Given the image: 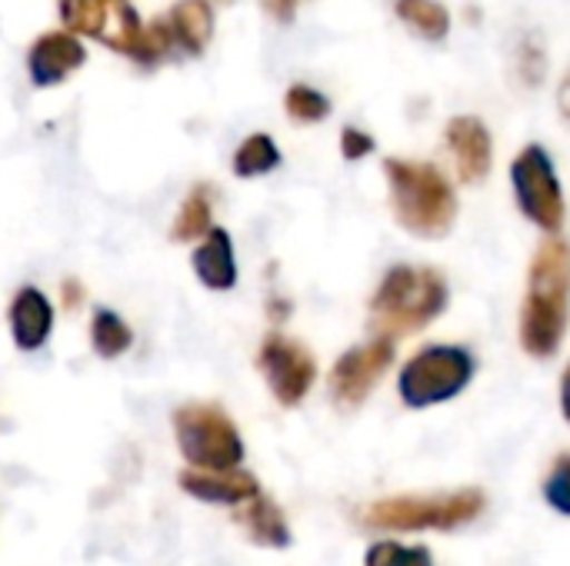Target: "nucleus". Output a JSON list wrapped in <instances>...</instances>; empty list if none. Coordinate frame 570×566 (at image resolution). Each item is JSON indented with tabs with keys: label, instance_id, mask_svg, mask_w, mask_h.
<instances>
[{
	"label": "nucleus",
	"instance_id": "nucleus-23",
	"mask_svg": "<svg viewBox=\"0 0 570 566\" xmlns=\"http://www.w3.org/2000/svg\"><path fill=\"white\" fill-rule=\"evenodd\" d=\"M367 566H434V557L428 547H404V544H394V540H384V544H374L367 550Z\"/></svg>",
	"mask_w": 570,
	"mask_h": 566
},
{
	"label": "nucleus",
	"instance_id": "nucleus-12",
	"mask_svg": "<svg viewBox=\"0 0 570 566\" xmlns=\"http://www.w3.org/2000/svg\"><path fill=\"white\" fill-rule=\"evenodd\" d=\"M180 490L200 504H217V507H244L261 494V484L254 474L234 467V470H200L190 467L177 477Z\"/></svg>",
	"mask_w": 570,
	"mask_h": 566
},
{
	"label": "nucleus",
	"instance_id": "nucleus-25",
	"mask_svg": "<svg viewBox=\"0 0 570 566\" xmlns=\"http://www.w3.org/2000/svg\"><path fill=\"white\" fill-rule=\"evenodd\" d=\"M374 150H377L374 133H367V130H361V127H354V123L341 127V157H344L347 163H361V160L371 157Z\"/></svg>",
	"mask_w": 570,
	"mask_h": 566
},
{
	"label": "nucleus",
	"instance_id": "nucleus-6",
	"mask_svg": "<svg viewBox=\"0 0 570 566\" xmlns=\"http://www.w3.org/2000/svg\"><path fill=\"white\" fill-rule=\"evenodd\" d=\"M180 457L200 470H234L244 464V437L217 404H184L174 410Z\"/></svg>",
	"mask_w": 570,
	"mask_h": 566
},
{
	"label": "nucleus",
	"instance_id": "nucleus-24",
	"mask_svg": "<svg viewBox=\"0 0 570 566\" xmlns=\"http://www.w3.org/2000/svg\"><path fill=\"white\" fill-rule=\"evenodd\" d=\"M544 500L558 510L570 517V454H561L544 480Z\"/></svg>",
	"mask_w": 570,
	"mask_h": 566
},
{
	"label": "nucleus",
	"instance_id": "nucleus-17",
	"mask_svg": "<svg viewBox=\"0 0 570 566\" xmlns=\"http://www.w3.org/2000/svg\"><path fill=\"white\" fill-rule=\"evenodd\" d=\"M397 20L428 43H444L451 37V10L441 0H394Z\"/></svg>",
	"mask_w": 570,
	"mask_h": 566
},
{
	"label": "nucleus",
	"instance_id": "nucleus-28",
	"mask_svg": "<svg viewBox=\"0 0 570 566\" xmlns=\"http://www.w3.org/2000/svg\"><path fill=\"white\" fill-rule=\"evenodd\" d=\"M80 304H83V284H77L73 277H67V280H63V307L73 310V307H80Z\"/></svg>",
	"mask_w": 570,
	"mask_h": 566
},
{
	"label": "nucleus",
	"instance_id": "nucleus-9",
	"mask_svg": "<svg viewBox=\"0 0 570 566\" xmlns=\"http://www.w3.org/2000/svg\"><path fill=\"white\" fill-rule=\"evenodd\" d=\"M397 360V340L387 337H371L361 347H351L337 357V364L331 367V400L341 410H357L374 387L381 384V377L394 367Z\"/></svg>",
	"mask_w": 570,
	"mask_h": 566
},
{
	"label": "nucleus",
	"instance_id": "nucleus-7",
	"mask_svg": "<svg viewBox=\"0 0 570 566\" xmlns=\"http://www.w3.org/2000/svg\"><path fill=\"white\" fill-rule=\"evenodd\" d=\"M484 494L481 490H458L444 497H394L367 507V527L384 530H454L481 517Z\"/></svg>",
	"mask_w": 570,
	"mask_h": 566
},
{
	"label": "nucleus",
	"instance_id": "nucleus-14",
	"mask_svg": "<svg viewBox=\"0 0 570 566\" xmlns=\"http://www.w3.org/2000/svg\"><path fill=\"white\" fill-rule=\"evenodd\" d=\"M190 267L197 274V280L207 287V290H217V294H227L237 287V254H234V237L227 227H210L194 257H190Z\"/></svg>",
	"mask_w": 570,
	"mask_h": 566
},
{
	"label": "nucleus",
	"instance_id": "nucleus-2",
	"mask_svg": "<svg viewBox=\"0 0 570 566\" xmlns=\"http://www.w3.org/2000/svg\"><path fill=\"white\" fill-rule=\"evenodd\" d=\"M451 304V284L438 267L394 264L371 294L367 320L374 337L404 340L431 327Z\"/></svg>",
	"mask_w": 570,
	"mask_h": 566
},
{
	"label": "nucleus",
	"instance_id": "nucleus-5",
	"mask_svg": "<svg viewBox=\"0 0 570 566\" xmlns=\"http://www.w3.org/2000/svg\"><path fill=\"white\" fill-rule=\"evenodd\" d=\"M511 190L521 217L538 227L544 237H558L568 224V197L558 177L554 157L544 143H528L511 160Z\"/></svg>",
	"mask_w": 570,
	"mask_h": 566
},
{
	"label": "nucleus",
	"instance_id": "nucleus-29",
	"mask_svg": "<svg viewBox=\"0 0 570 566\" xmlns=\"http://www.w3.org/2000/svg\"><path fill=\"white\" fill-rule=\"evenodd\" d=\"M558 113H561V120H568L570 123V70L561 77V83H558Z\"/></svg>",
	"mask_w": 570,
	"mask_h": 566
},
{
	"label": "nucleus",
	"instance_id": "nucleus-15",
	"mask_svg": "<svg viewBox=\"0 0 570 566\" xmlns=\"http://www.w3.org/2000/svg\"><path fill=\"white\" fill-rule=\"evenodd\" d=\"M164 23L170 30L177 53L200 57L214 37V7H210V0H177L164 13Z\"/></svg>",
	"mask_w": 570,
	"mask_h": 566
},
{
	"label": "nucleus",
	"instance_id": "nucleus-10",
	"mask_svg": "<svg viewBox=\"0 0 570 566\" xmlns=\"http://www.w3.org/2000/svg\"><path fill=\"white\" fill-rule=\"evenodd\" d=\"M444 147L461 183L478 187L488 180L494 167V133L478 113H454L444 127Z\"/></svg>",
	"mask_w": 570,
	"mask_h": 566
},
{
	"label": "nucleus",
	"instance_id": "nucleus-8",
	"mask_svg": "<svg viewBox=\"0 0 570 566\" xmlns=\"http://www.w3.org/2000/svg\"><path fill=\"white\" fill-rule=\"evenodd\" d=\"M257 370L267 380V390L274 394V400L281 407L304 404V397L314 390V380H317L314 354L301 340H294L287 334H277V330L261 340Z\"/></svg>",
	"mask_w": 570,
	"mask_h": 566
},
{
	"label": "nucleus",
	"instance_id": "nucleus-19",
	"mask_svg": "<svg viewBox=\"0 0 570 566\" xmlns=\"http://www.w3.org/2000/svg\"><path fill=\"white\" fill-rule=\"evenodd\" d=\"M60 23L77 37H94L104 43L110 20H114V0H57Z\"/></svg>",
	"mask_w": 570,
	"mask_h": 566
},
{
	"label": "nucleus",
	"instance_id": "nucleus-20",
	"mask_svg": "<svg viewBox=\"0 0 570 566\" xmlns=\"http://www.w3.org/2000/svg\"><path fill=\"white\" fill-rule=\"evenodd\" d=\"M210 227H214V197H210V187H194L187 193V200L180 203L177 217H174L170 240L174 244H190V240H200Z\"/></svg>",
	"mask_w": 570,
	"mask_h": 566
},
{
	"label": "nucleus",
	"instance_id": "nucleus-3",
	"mask_svg": "<svg viewBox=\"0 0 570 566\" xmlns=\"http://www.w3.org/2000/svg\"><path fill=\"white\" fill-rule=\"evenodd\" d=\"M384 177H387V203L401 230L424 240H441L454 230L458 190L438 163L387 157Z\"/></svg>",
	"mask_w": 570,
	"mask_h": 566
},
{
	"label": "nucleus",
	"instance_id": "nucleus-21",
	"mask_svg": "<svg viewBox=\"0 0 570 566\" xmlns=\"http://www.w3.org/2000/svg\"><path fill=\"white\" fill-rule=\"evenodd\" d=\"M134 344V330L127 327V320L110 310V307H97L90 317V347L97 357L104 360H117L130 350Z\"/></svg>",
	"mask_w": 570,
	"mask_h": 566
},
{
	"label": "nucleus",
	"instance_id": "nucleus-13",
	"mask_svg": "<svg viewBox=\"0 0 570 566\" xmlns=\"http://www.w3.org/2000/svg\"><path fill=\"white\" fill-rule=\"evenodd\" d=\"M7 320H10V337L17 344V350L23 354H37L50 334H53V307H50V297L37 287H20L10 300V310H7Z\"/></svg>",
	"mask_w": 570,
	"mask_h": 566
},
{
	"label": "nucleus",
	"instance_id": "nucleus-11",
	"mask_svg": "<svg viewBox=\"0 0 570 566\" xmlns=\"http://www.w3.org/2000/svg\"><path fill=\"white\" fill-rule=\"evenodd\" d=\"M83 63H87V47L70 30L40 33L27 50V73L33 87H57Z\"/></svg>",
	"mask_w": 570,
	"mask_h": 566
},
{
	"label": "nucleus",
	"instance_id": "nucleus-4",
	"mask_svg": "<svg viewBox=\"0 0 570 566\" xmlns=\"http://www.w3.org/2000/svg\"><path fill=\"white\" fill-rule=\"evenodd\" d=\"M478 374V357L461 344L421 347L397 374V394L404 407L428 410L461 397Z\"/></svg>",
	"mask_w": 570,
	"mask_h": 566
},
{
	"label": "nucleus",
	"instance_id": "nucleus-16",
	"mask_svg": "<svg viewBox=\"0 0 570 566\" xmlns=\"http://www.w3.org/2000/svg\"><path fill=\"white\" fill-rule=\"evenodd\" d=\"M237 524H240L244 534H247L254 544H261V547L281 550V547L291 544V527H287L284 510H281L271 497H264V494H257L254 500L244 504V510L237 514Z\"/></svg>",
	"mask_w": 570,
	"mask_h": 566
},
{
	"label": "nucleus",
	"instance_id": "nucleus-30",
	"mask_svg": "<svg viewBox=\"0 0 570 566\" xmlns=\"http://www.w3.org/2000/svg\"><path fill=\"white\" fill-rule=\"evenodd\" d=\"M561 414H564V420L570 424V364L564 367V374H561Z\"/></svg>",
	"mask_w": 570,
	"mask_h": 566
},
{
	"label": "nucleus",
	"instance_id": "nucleus-26",
	"mask_svg": "<svg viewBox=\"0 0 570 566\" xmlns=\"http://www.w3.org/2000/svg\"><path fill=\"white\" fill-rule=\"evenodd\" d=\"M548 70V60H544V47H538V40H528L521 47V77L528 80V87H538L541 77Z\"/></svg>",
	"mask_w": 570,
	"mask_h": 566
},
{
	"label": "nucleus",
	"instance_id": "nucleus-27",
	"mask_svg": "<svg viewBox=\"0 0 570 566\" xmlns=\"http://www.w3.org/2000/svg\"><path fill=\"white\" fill-rule=\"evenodd\" d=\"M301 3H304V0H261V7L267 10V17L277 20V23H294Z\"/></svg>",
	"mask_w": 570,
	"mask_h": 566
},
{
	"label": "nucleus",
	"instance_id": "nucleus-22",
	"mask_svg": "<svg viewBox=\"0 0 570 566\" xmlns=\"http://www.w3.org/2000/svg\"><path fill=\"white\" fill-rule=\"evenodd\" d=\"M284 110H287V117H291L294 123L311 127V123L327 120L331 110H334V103H331V97H327L324 90H317L314 83H291L287 93H284Z\"/></svg>",
	"mask_w": 570,
	"mask_h": 566
},
{
	"label": "nucleus",
	"instance_id": "nucleus-1",
	"mask_svg": "<svg viewBox=\"0 0 570 566\" xmlns=\"http://www.w3.org/2000/svg\"><path fill=\"white\" fill-rule=\"evenodd\" d=\"M570 327V244L558 234L548 237L528 267L518 337L528 357L551 360L564 347Z\"/></svg>",
	"mask_w": 570,
	"mask_h": 566
},
{
	"label": "nucleus",
	"instance_id": "nucleus-18",
	"mask_svg": "<svg viewBox=\"0 0 570 566\" xmlns=\"http://www.w3.org/2000/svg\"><path fill=\"white\" fill-rule=\"evenodd\" d=\"M284 163V153L277 147V140L271 133H250L240 140V147L234 150V160H230V170L240 177V180H254V177H267L274 173L277 167Z\"/></svg>",
	"mask_w": 570,
	"mask_h": 566
},
{
	"label": "nucleus",
	"instance_id": "nucleus-31",
	"mask_svg": "<svg viewBox=\"0 0 570 566\" xmlns=\"http://www.w3.org/2000/svg\"><path fill=\"white\" fill-rule=\"evenodd\" d=\"M217 3H234V0H217Z\"/></svg>",
	"mask_w": 570,
	"mask_h": 566
}]
</instances>
